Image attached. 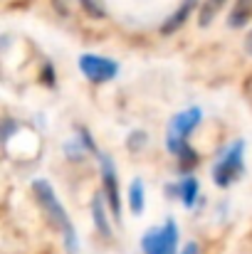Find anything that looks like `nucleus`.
Wrapping results in <instances>:
<instances>
[{
	"mask_svg": "<svg viewBox=\"0 0 252 254\" xmlns=\"http://www.w3.org/2000/svg\"><path fill=\"white\" fill-rule=\"evenodd\" d=\"M248 52H250V55H252V32H250V35H248Z\"/></svg>",
	"mask_w": 252,
	"mask_h": 254,
	"instance_id": "16",
	"label": "nucleus"
},
{
	"mask_svg": "<svg viewBox=\"0 0 252 254\" xmlns=\"http://www.w3.org/2000/svg\"><path fill=\"white\" fill-rule=\"evenodd\" d=\"M84 5V10L89 12V15H94V17H101L104 15V10H101V5H99V0H80Z\"/></svg>",
	"mask_w": 252,
	"mask_h": 254,
	"instance_id": "13",
	"label": "nucleus"
},
{
	"mask_svg": "<svg viewBox=\"0 0 252 254\" xmlns=\"http://www.w3.org/2000/svg\"><path fill=\"white\" fill-rule=\"evenodd\" d=\"M32 190H35V195H37V202L45 207L47 217L52 220V225H55L65 237H67L70 250H75V230H72V222H70V217H67L65 207L60 205V200L55 197L52 188H50L45 180H35V183H32Z\"/></svg>",
	"mask_w": 252,
	"mask_h": 254,
	"instance_id": "1",
	"label": "nucleus"
},
{
	"mask_svg": "<svg viewBox=\"0 0 252 254\" xmlns=\"http://www.w3.org/2000/svg\"><path fill=\"white\" fill-rule=\"evenodd\" d=\"M252 17V0H238L233 12H230V27H240Z\"/></svg>",
	"mask_w": 252,
	"mask_h": 254,
	"instance_id": "7",
	"label": "nucleus"
},
{
	"mask_svg": "<svg viewBox=\"0 0 252 254\" xmlns=\"http://www.w3.org/2000/svg\"><path fill=\"white\" fill-rule=\"evenodd\" d=\"M175 242H178V230L168 220L164 227L151 230L144 237V252L146 254H175Z\"/></svg>",
	"mask_w": 252,
	"mask_h": 254,
	"instance_id": "4",
	"label": "nucleus"
},
{
	"mask_svg": "<svg viewBox=\"0 0 252 254\" xmlns=\"http://www.w3.org/2000/svg\"><path fill=\"white\" fill-rule=\"evenodd\" d=\"M198 121H200V109H188L170 121V128H168V151L170 153H178L183 146H188L185 138L198 126Z\"/></svg>",
	"mask_w": 252,
	"mask_h": 254,
	"instance_id": "2",
	"label": "nucleus"
},
{
	"mask_svg": "<svg viewBox=\"0 0 252 254\" xmlns=\"http://www.w3.org/2000/svg\"><path fill=\"white\" fill-rule=\"evenodd\" d=\"M243 151H245V146H243V143H235V146L223 156V161H218V166L213 170L215 185L228 188L230 183H235V180L240 178V173H243Z\"/></svg>",
	"mask_w": 252,
	"mask_h": 254,
	"instance_id": "3",
	"label": "nucleus"
},
{
	"mask_svg": "<svg viewBox=\"0 0 252 254\" xmlns=\"http://www.w3.org/2000/svg\"><path fill=\"white\" fill-rule=\"evenodd\" d=\"M178 195H180V200H183L185 205H193V200H195V195H198V180H193V178L180 180V183H178Z\"/></svg>",
	"mask_w": 252,
	"mask_h": 254,
	"instance_id": "9",
	"label": "nucleus"
},
{
	"mask_svg": "<svg viewBox=\"0 0 252 254\" xmlns=\"http://www.w3.org/2000/svg\"><path fill=\"white\" fill-rule=\"evenodd\" d=\"M131 210L139 215L144 210V185L141 183H134L131 185Z\"/></svg>",
	"mask_w": 252,
	"mask_h": 254,
	"instance_id": "11",
	"label": "nucleus"
},
{
	"mask_svg": "<svg viewBox=\"0 0 252 254\" xmlns=\"http://www.w3.org/2000/svg\"><path fill=\"white\" fill-rule=\"evenodd\" d=\"M94 220H96V227L109 237L111 230H109V225H106V220H104V210H101V200H99V197H96V202H94Z\"/></svg>",
	"mask_w": 252,
	"mask_h": 254,
	"instance_id": "12",
	"label": "nucleus"
},
{
	"mask_svg": "<svg viewBox=\"0 0 252 254\" xmlns=\"http://www.w3.org/2000/svg\"><path fill=\"white\" fill-rule=\"evenodd\" d=\"M101 175H104V192L109 197V205H111L114 215H119V178L111 168L109 158H101Z\"/></svg>",
	"mask_w": 252,
	"mask_h": 254,
	"instance_id": "6",
	"label": "nucleus"
},
{
	"mask_svg": "<svg viewBox=\"0 0 252 254\" xmlns=\"http://www.w3.org/2000/svg\"><path fill=\"white\" fill-rule=\"evenodd\" d=\"M144 138H146V133H131V138H129V141H131L129 148H131V151H136V146L141 148V146H144Z\"/></svg>",
	"mask_w": 252,
	"mask_h": 254,
	"instance_id": "14",
	"label": "nucleus"
},
{
	"mask_svg": "<svg viewBox=\"0 0 252 254\" xmlns=\"http://www.w3.org/2000/svg\"><path fill=\"white\" fill-rule=\"evenodd\" d=\"M183 254H198V247H195V245H188V247L183 250Z\"/></svg>",
	"mask_w": 252,
	"mask_h": 254,
	"instance_id": "15",
	"label": "nucleus"
},
{
	"mask_svg": "<svg viewBox=\"0 0 252 254\" xmlns=\"http://www.w3.org/2000/svg\"><path fill=\"white\" fill-rule=\"evenodd\" d=\"M175 156H178V161H180V163H178L180 170H190V168H195V166H198V153H195L190 146H183Z\"/></svg>",
	"mask_w": 252,
	"mask_h": 254,
	"instance_id": "10",
	"label": "nucleus"
},
{
	"mask_svg": "<svg viewBox=\"0 0 252 254\" xmlns=\"http://www.w3.org/2000/svg\"><path fill=\"white\" fill-rule=\"evenodd\" d=\"M80 67H82L84 77L91 79V82H96V84L114 79L116 72H119L116 62H111L106 57H94V55H84L82 60H80Z\"/></svg>",
	"mask_w": 252,
	"mask_h": 254,
	"instance_id": "5",
	"label": "nucleus"
},
{
	"mask_svg": "<svg viewBox=\"0 0 252 254\" xmlns=\"http://www.w3.org/2000/svg\"><path fill=\"white\" fill-rule=\"evenodd\" d=\"M223 5H225V0H205V2L200 5V12H198L200 25H210L213 17L218 15V10H220Z\"/></svg>",
	"mask_w": 252,
	"mask_h": 254,
	"instance_id": "8",
	"label": "nucleus"
}]
</instances>
